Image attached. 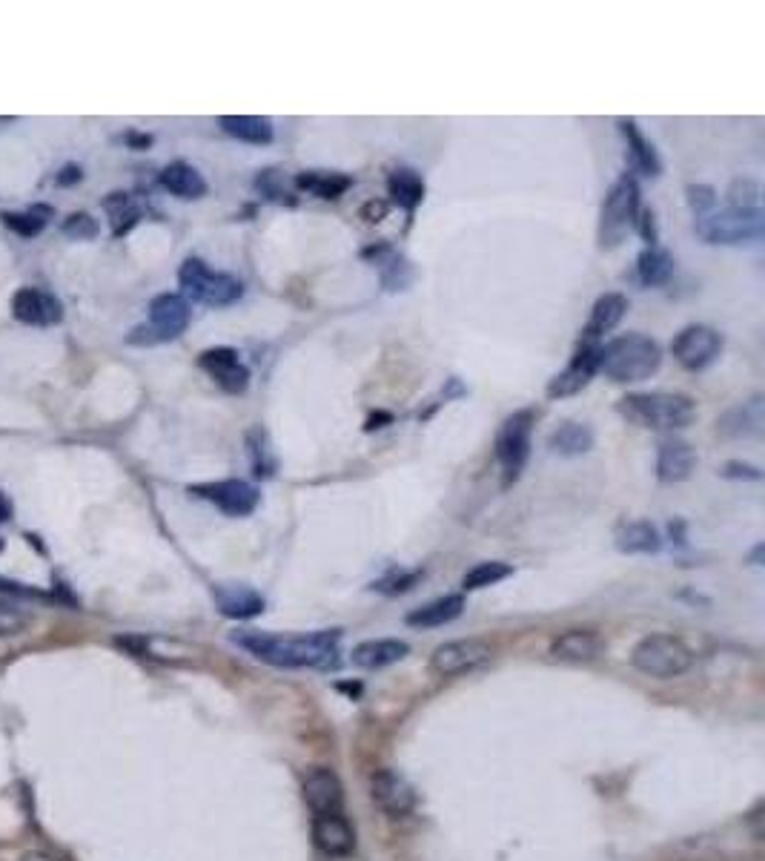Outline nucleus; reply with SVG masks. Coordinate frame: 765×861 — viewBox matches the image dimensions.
<instances>
[{"mask_svg":"<svg viewBox=\"0 0 765 861\" xmlns=\"http://www.w3.org/2000/svg\"><path fill=\"white\" fill-rule=\"evenodd\" d=\"M339 629H321L310 635H270V632H235L232 644L247 649L270 667L284 669H333L339 663Z\"/></svg>","mask_w":765,"mask_h":861,"instance_id":"f257e3e1","label":"nucleus"},{"mask_svg":"<svg viewBox=\"0 0 765 861\" xmlns=\"http://www.w3.org/2000/svg\"><path fill=\"white\" fill-rule=\"evenodd\" d=\"M662 365V347L648 333H622L599 345V370L614 382H642Z\"/></svg>","mask_w":765,"mask_h":861,"instance_id":"f03ea898","label":"nucleus"},{"mask_svg":"<svg viewBox=\"0 0 765 861\" xmlns=\"http://www.w3.org/2000/svg\"><path fill=\"white\" fill-rule=\"evenodd\" d=\"M620 414L634 426L654 428V431H679L691 426L697 417V403L686 394H628L620 403Z\"/></svg>","mask_w":765,"mask_h":861,"instance_id":"7ed1b4c3","label":"nucleus"},{"mask_svg":"<svg viewBox=\"0 0 765 861\" xmlns=\"http://www.w3.org/2000/svg\"><path fill=\"white\" fill-rule=\"evenodd\" d=\"M639 221V185L634 176L616 178L599 210V248L614 250L637 230Z\"/></svg>","mask_w":765,"mask_h":861,"instance_id":"20e7f679","label":"nucleus"},{"mask_svg":"<svg viewBox=\"0 0 765 861\" xmlns=\"http://www.w3.org/2000/svg\"><path fill=\"white\" fill-rule=\"evenodd\" d=\"M178 284H181L183 299H192L207 307L235 305L244 296V284L230 274L213 270L201 258H187L178 270Z\"/></svg>","mask_w":765,"mask_h":861,"instance_id":"39448f33","label":"nucleus"},{"mask_svg":"<svg viewBox=\"0 0 765 861\" xmlns=\"http://www.w3.org/2000/svg\"><path fill=\"white\" fill-rule=\"evenodd\" d=\"M534 410H513L496 434V459L502 466V485H513L522 477L531 457V436H534Z\"/></svg>","mask_w":765,"mask_h":861,"instance_id":"423d86ee","label":"nucleus"},{"mask_svg":"<svg viewBox=\"0 0 765 861\" xmlns=\"http://www.w3.org/2000/svg\"><path fill=\"white\" fill-rule=\"evenodd\" d=\"M192 319L190 302L181 293H161L152 299L150 325H141L127 337L129 345H158V342H173L187 330Z\"/></svg>","mask_w":765,"mask_h":861,"instance_id":"0eeeda50","label":"nucleus"},{"mask_svg":"<svg viewBox=\"0 0 765 861\" xmlns=\"http://www.w3.org/2000/svg\"><path fill=\"white\" fill-rule=\"evenodd\" d=\"M630 663L651 678H677L691 669L693 653L674 635H648L634 646Z\"/></svg>","mask_w":765,"mask_h":861,"instance_id":"6e6552de","label":"nucleus"},{"mask_svg":"<svg viewBox=\"0 0 765 861\" xmlns=\"http://www.w3.org/2000/svg\"><path fill=\"white\" fill-rule=\"evenodd\" d=\"M763 213H742L719 204L711 213L697 218V233L709 244H749L763 239Z\"/></svg>","mask_w":765,"mask_h":861,"instance_id":"1a4fd4ad","label":"nucleus"},{"mask_svg":"<svg viewBox=\"0 0 765 861\" xmlns=\"http://www.w3.org/2000/svg\"><path fill=\"white\" fill-rule=\"evenodd\" d=\"M671 354L686 370H702L723 354V337L709 325H688L671 342Z\"/></svg>","mask_w":765,"mask_h":861,"instance_id":"9d476101","label":"nucleus"},{"mask_svg":"<svg viewBox=\"0 0 765 861\" xmlns=\"http://www.w3.org/2000/svg\"><path fill=\"white\" fill-rule=\"evenodd\" d=\"M490 655H494V649H490L485 641H479V637L450 641V644H442L436 653H433L431 669L442 678L464 675V672H473L476 667L487 663Z\"/></svg>","mask_w":765,"mask_h":861,"instance_id":"9b49d317","label":"nucleus"},{"mask_svg":"<svg viewBox=\"0 0 765 861\" xmlns=\"http://www.w3.org/2000/svg\"><path fill=\"white\" fill-rule=\"evenodd\" d=\"M190 492L199 494V497H204V499H209V503H216V506L221 508L227 517L253 515L255 508H258V499H262L258 489L250 483H244V480H218V483L195 485V489H190Z\"/></svg>","mask_w":765,"mask_h":861,"instance_id":"f8f14e48","label":"nucleus"},{"mask_svg":"<svg viewBox=\"0 0 765 861\" xmlns=\"http://www.w3.org/2000/svg\"><path fill=\"white\" fill-rule=\"evenodd\" d=\"M594 373H599V345L597 342H585L568 363L565 370H559L557 377L548 382L550 400H565V396L579 394L588 385Z\"/></svg>","mask_w":765,"mask_h":861,"instance_id":"ddd939ff","label":"nucleus"},{"mask_svg":"<svg viewBox=\"0 0 765 861\" xmlns=\"http://www.w3.org/2000/svg\"><path fill=\"white\" fill-rule=\"evenodd\" d=\"M199 365L216 379L227 394H244L250 385V368L239 359L232 347H209L199 356Z\"/></svg>","mask_w":765,"mask_h":861,"instance_id":"4468645a","label":"nucleus"},{"mask_svg":"<svg viewBox=\"0 0 765 861\" xmlns=\"http://www.w3.org/2000/svg\"><path fill=\"white\" fill-rule=\"evenodd\" d=\"M12 314H15L17 322L49 328V325H58L64 319V305L49 290L24 288L12 296Z\"/></svg>","mask_w":765,"mask_h":861,"instance_id":"2eb2a0df","label":"nucleus"},{"mask_svg":"<svg viewBox=\"0 0 765 861\" xmlns=\"http://www.w3.org/2000/svg\"><path fill=\"white\" fill-rule=\"evenodd\" d=\"M370 796H373L375 807L382 813L393 815V819L407 815L416 807V789L407 784V778H401L393 770H379L370 778Z\"/></svg>","mask_w":765,"mask_h":861,"instance_id":"dca6fc26","label":"nucleus"},{"mask_svg":"<svg viewBox=\"0 0 765 861\" xmlns=\"http://www.w3.org/2000/svg\"><path fill=\"white\" fill-rule=\"evenodd\" d=\"M304 801L310 807L316 815H328V813H342L344 805V789L342 781L333 770H324V767H316L307 773L304 778Z\"/></svg>","mask_w":765,"mask_h":861,"instance_id":"f3484780","label":"nucleus"},{"mask_svg":"<svg viewBox=\"0 0 765 861\" xmlns=\"http://www.w3.org/2000/svg\"><path fill=\"white\" fill-rule=\"evenodd\" d=\"M313 841L324 856H350L356 847V833L342 813L316 815L313 819Z\"/></svg>","mask_w":765,"mask_h":861,"instance_id":"a211bd4d","label":"nucleus"},{"mask_svg":"<svg viewBox=\"0 0 765 861\" xmlns=\"http://www.w3.org/2000/svg\"><path fill=\"white\" fill-rule=\"evenodd\" d=\"M697 466V454L686 440L668 436L660 443V457H656V477L662 483H683L688 480Z\"/></svg>","mask_w":765,"mask_h":861,"instance_id":"6ab92c4d","label":"nucleus"},{"mask_svg":"<svg viewBox=\"0 0 765 861\" xmlns=\"http://www.w3.org/2000/svg\"><path fill=\"white\" fill-rule=\"evenodd\" d=\"M765 414H763V396H754L749 403H740L728 408L723 419L717 422L719 434L731 436V440H749V436L763 434Z\"/></svg>","mask_w":765,"mask_h":861,"instance_id":"aec40b11","label":"nucleus"},{"mask_svg":"<svg viewBox=\"0 0 765 861\" xmlns=\"http://www.w3.org/2000/svg\"><path fill=\"white\" fill-rule=\"evenodd\" d=\"M216 604L224 618L247 620L264 612V597L244 583H221L216 586Z\"/></svg>","mask_w":765,"mask_h":861,"instance_id":"412c9836","label":"nucleus"},{"mask_svg":"<svg viewBox=\"0 0 765 861\" xmlns=\"http://www.w3.org/2000/svg\"><path fill=\"white\" fill-rule=\"evenodd\" d=\"M628 314V296L622 293H605L597 299V305L590 307V319L583 330L585 342H597L599 337H605L616 325L622 322V316Z\"/></svg>","mask_w":765,"mask_h":861,"instance_id":"4be33fe9","label":"nucleus"},{"mask_svg":"<svg viewBox=\"0 0 765 861\" xmlns=\"http://www.w3.org/2000/svg\"><path fill=\"white\" fill-rule=\"evenodd\" d=\"M620 132L625 136V144H628L630 167L639 169V173L648 178L660 176L662 173L660 155H656L654 144L642 136V129L637 127V122H634V118H620Z\"/></svg>","mask_w":765,"mask_h":861,"instance_id":"5701e85b","label":"nucleus"},{"mask_svg":"<svg viewBox=\"0 0 765 861\" xmlns=\"http://www.w3.org/2000/svg\"><path fill=\"white\" fill-rule=\"evenodd\" d=\"M161 187L169 190L173 195H178V199H187V202L201 199V195L207 193V181H204V176L187 162H173L161 169Z\"/></svg>","mask_w":765,"mask_h":861,"instance_id":"b1692460","label":"nucleus"},{"mask_svg":"<svg viewBox=\"0 0 765 861\" xmlns=\"http://www.w3.org/2000/svg\"><path fill=\"white\" fill-rule=\"evenodd\" d=\"M410 653V646L405 641H396V637H382V641H365L353 649V663L361 669H382L391 667L396 660H401L405 655Z\"/></svg>","mask_w":765,"mask_h":861,"instance_id":"393cba45","label":"nucleus"},{"mask_svg":"<svg viewBox=\"0 0 765 861\" xmlns=\"http://www.w3.org/2000/svg\"><path fill=\"white\" fill-rule=\"evenodd\" d=\"M464 609V597L462 595H445V597H436V600H431V604L419 606V609H413V612L407 615V626H416V629H436V626H445V623H450V620H456L459 615H462Z\"/></svg>","mask_w":765,"mask_h":861,"instance_id":"a878e982","label":"nucleus"},{"mask_svg":"<svg viewBox=\"0 0 765 861\" xmlns=\"http://www.w3.org/2000/svg\"><path fill=\"white\" fill-rule=\"evenodd\" d=\"M218 124H221V129L227 136L239 138L244 144L264 147L276 138L272 122L270 118H262V115H221Z\"/></svg>","mask_w":765,"mask_h":861,"instance_id":"bb28decb","label":"nucleus"},{"mask_svg":"<svg viewBox=\"0 0 765 861\" xmlns=\"http://www.w3.org/2000/svg\"><path fill=\"white\" fill-rule=\"evenodd\" d=\"M660 546V532L648 520H630L616 529V548L625 555H654Z\"/></svg>","mask_w":765,"mask_h":861,"instance_id":"cd10ccee","label":"nucleus"},{"mask_svg":"<svg viewBox=\"0 0 765 861\" xmlns=\"http://www.w3.org/2000/svg\"><path fill=\"white\" fill-rule=\"evenodd\" d=\"M387 193H391V202L396 207L413 213L424 202V178L410 167L393 169L391 178H387Z\"/></svg>","mask_w":765,"mask_h":861,"instance_id":"c85d7f7f","label":"nucleus"},{"mask_svg":"<svg viewBox=\"0 0 765 861\" xmlns=\"http://www.w3.org/2000/svg\"><path fill=\"white\" fill-rule=\"evenodd\" d=\"M550 452L559 457H579L594 448V428L585 422H562V426L548 436Z\"/></svg>","mask_w":765,"mask_h":861,"instance_id":"c756f323","label":"nucleus"},{"mask_svg":"<svg viewBox=\"0 0 765 861\" xmlns=\"http://www.w3.org/2000/svg\"><path fill=\"white\" fill-rule=\"evenodd\" d=\"M602 649V641H599L594 632H585V629H571L565 635H559L550 646L553 658L559 660H574V663H583V660H594Z\"/></svg>","mask_w":765,"mask_h":861,"instance_id":"7c9ffc66","label":"nucleus"},{"mask_svg":"<svg viewBox=\"0 0 765 861\" xmlns=\"http://www.w3.org/2000/svg\"><path fill=\"white\" fill-rule=\"evenodd\" d=\"M637 276L646 288H660L674 276V256L660 244H651L639 253L637 258Z\"/></svg>","mask_w":765,"mask_h":861,"instance_id":"2f4dec72","label":"nucleus"},{"mask_svg":"<svg viewBox=\"0 0 765 861\" xmlns=\"http://www.w3.org/2000/svg\"><path fill=\"white\" fill-rule=\"evenodd\" d=\"M295 185L302 190H310L319 199H339L344 190H350L353 178L342 176V173H302L295 178Z\"/></svg>","mask_w":765,"mask_h":861,"instance_id":"473e14b6","label":"nucleus"},{"mask_svg":"<svg viewBox=\"0 0 765 861\" xmlns=\"http://www.w3.org/2000/svg\"><path fill=\"white\" fill-rule=\"evenodd\" d=\"M375 265L382 267V282L387 290H405L410 284V279H413L410 262L387 248L375 250Z\"/></svg>","mask_w":765,"mask_h":861,"instance_id":"72a5a7b5","label":"nucleus"},{"mask_svg":"<svg viewBox=\"0 0 765 861\" xmlns=\"http://www.w3.org/2000/svg\"><path fill=\"white\" fill-rule=\"evenodd\" d=\"M726 207L742 210V213H763V193L754 178H737L728 187Z\"/></svg>","mask_w":765,"mask_h":861,"instance_id":"f704fd0d","label":"nucleus"},{"mask_svg":"<svg viewBox=\"0 0 765 861\" xmlns=\"http://www.w3.org/2000/svg\"><path fill=\"white\" fill-rule=\"evenodd\" d=\"M513 574V566L502 564V560H485V564H476L471 572L462 578V588L464 592H476V588L485 586H496L499 580L510 578Z\"/></svg>","mask_w":765,"mask_h":861,"instance_id":"c9c22d12","label":"nucleus"},{"mask_svg":"<svg viewBox=\"0 0 765 861\" xmlns=\"http://www.w3.org/2000/svg\"><path fill=\"white\" fill-rule=\"evenodd\" d=\"M49 216H52V207L38 204V207L26 210V213H3V221H7V227H12L17 236L33 239V236H38L40 230L47 227Z\"/></svg>","mask_w":765,"mask_h":861,"instance_id":"e433bc0d","label":"nucleus"},{"mask_svg":"<svg viewBox=\"0 0 765 861\" xmlns=\"http://www.w3.org/2000/svg\"><path fill=\"white\" fill-rule=\"evenodd\" d=\"M247 445H250V457H253V474L272 477V471H276V457H272L270 452L267 431H264V428H253L247 434Z\"/></svg>","mask_w":765,"mask_h":861,"instance_id":"4c0bfd02","label":"nucleus"},{"mask_svg":"<svg viewBox=\"0 0 765 861\" xmlns=\"http://www.w3.org/2000/svg\"><path fill=\"white\" fill-rule=\"evenodd\" d=\"M106 210H110L112 230H115V236H124L129 227L136 225L138 218H141V210L132 207V202H129L127 193H112V199H106Z\"/></svg>","mask_w":765,"mask_h":861,"instance_id":"58836bf2","label":"nucleus"},{"mask_svg":"<svg viewBox=\"0 0 765 861\" xmlns=\"http://www.w3.org/2000/svg\"><path fill=\"white\" fill-rule=\"evenodd\" d=\"M688 204H691L693 218L705 216V213H711V210H714L719 204L717 190H714V187H709V185H691V187H688Z\"/></svg>","mask_w":765,"mask_h":861,"instance_id":"ea45409f","label":"nucleus"},{"mask_svg":"<svg viewBox=\"0 0 765 861\" xmlns=\"http://www.w3.org/2000/svg\"><path fill=\"white\" fill-rule=\"evenodd\" d=\"M64 233L69 236V239H95L98 221L92 216H87V213H75V216H69V221L64 225Z\"/></svg>","mask_w":765,"mask_h":861,"instance_id":"a19ab883","label":"nucleus"},{"mask_svg":"<svg viewBox=\"0 0 765 861\" xmlns=\"http://www.w3.org/2000/svg\"><path fill=\"white\" fill-rule=\"evenodd\" d=\"M255 187H258L267 199H272V202H284V195H288L284 193V187H281L279 169H264V173H258Z\"/></svg>","mask_w":765,"mask_h":861,"instance_id":"79ce46f5","label":"nucleus"},{"mask_svg":"<svg viewBox=\"0 0 765 861\" xmlns=\"http://www.w3.org/2000/svg\"><path fill=\"white\" fill-rule=\"evenodd\" d=\"M26 626V618L12 606H0V635H15Z\"/></svg>","mask_w":765,"mask_h":861,"instance_id":"37998d69","label":"nucleus"},{"mask_svg":"<svg viewBox=\"0 0 765 861\" xmlns=\"http://www.w3.org/2000/svg\"><path fill=\"white\" fill-rule=\"evenodd\" d=\"M723 477H731V480H760V468L745 466V463H728Z\"/></svg>","mask_w":765,"mask_h":861,"instance_id":"c03bdc74","label":"nucleus"},{"mask_svg":"<svg viewBox=\"0 0 765 861\" xmlns=\"http://www.w3.org/2000/svg\"><path fill=\"white\" fill-rule=\"evenodd\" d=\"M637 227L642 230V236H646L648 248H651V244H656V221H654V213H651V210H646V213H639Z\"/></svg>","mask_w":765,"mask_h":861,"instance_id":"a18cd8bd","label":"nucleus"},{"mask_svg":"<svg viewBox=\"0 0 765 861\" xmlns=\"http://www.w3.org/2000/svg\"><path fill=\"white\" fill-rule=\"evenodd\" d=\"M75 181H80V169L78 167H64V169H61V176H58V185L66 187V185H75Z\"/></svg>","mask_w":765,"mask_h":861,"instance_id":"49530a36","label":"nucleus"},{"mask_svg":"<svg viewBox=\"0 0 765 861\" xmlns=\"http://www.w3.org/2000/svg\"><path fill=\"white\" fill-rule=\"evenodd\" d=\"M384 210H387V207H384L382 202H379V204H375V202H370V204H367V207H365V216H367V221H379V218L384 216Z\"/></svg>","mask_w":765,"mask_h":861,"instance_id":"de8ad7c7","label":"nucleus"},{"mask_svg":"<svg viewBox=\"0 0 765 861\" xmlns=\"http://www.w3.org/2000/svg\"><path fill=\"white\" fill-rule=\"evenodd\" d=\"M9 517H12V503L7 494H0V520H9Z\"/></svg>","mask_w":765,"mask_h":861,"instance_id":"09e8293b","label":"nucleus"},{"mask_svg":"<svg viewBox=\"0 0 765 861\" xmlns=\"http://www.w3.org/2000/svg\"><path fill=\"white\" fill-rule=\"evenodd\" d=\"M24 861H52V859H47V856H26Z\"/></svg>","mask_w":765,"mask_h":861,"instance_id":"8fccbe9b","label":"nucleus"}]
</instances>
